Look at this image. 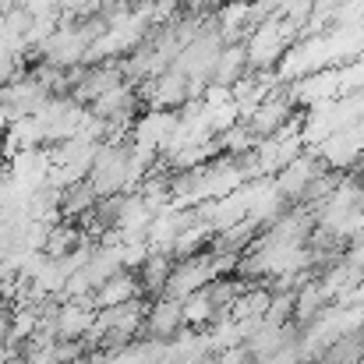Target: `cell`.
<instances>
[{
  "label": "cell",
  "mask_w": 364,
  "mask_h": 364,
  "mask_svg": "<svg viewBox=\"0 0 364 364\" xmlns=\"http://www.w3.org/2000/svg\"><path fill=\"white\" fill-rule=\"evenodd\" d=\"M297 39H301V32H297L290 21H283L279 14L255 21V25H251V32H247V39H244L251 71L276 68V64H279V57H283V53H287Z\"/></svg>",
  "instance_id": "cell-1"
},
{
  "label": "cell",
  "mask_w": 364,
  "mask_h": 364,
  "mask_svg": "<svg viewBox=\"0 0 364 364\" xmlns=\"http://www.w3.org/2000/svg\"><path fill=\"white\" fill-rule=\"evenodd\" d=\"M127 177H131V141L127 138H107L96 145L92 166H89V184L96 188V195H117L127 191Z\"/></svg>",
  "instance_id": "cell-2"
},
{
  "label": "cell",
  "mask_w": 364,
  "mask_h": 364,
  "mask_svg": "<svg viewBox=\"0 0 364 364\" xmlns=\"http://www.w3.org/2000/svg\"><path fill=\"white\" fill-rule=\"evenodd\" d=\"M85 110L96 114L100 121L110 124V138H127L131 124L138 121V114H141V96H138L134 85L121 82V85H114L110 92H103L100 100H92Z\"/></svg>",
  "instance_id": "cell-3"
},
{
  "label": "cell",
  "mask_w": 364,
  "mask_h": 364,
  "mask_svg": "<svg viewBox=\"0 0 364 364\" xmlns=\"http://www.w3.org/2000/svg\"><path fill=\"white\" fill-rule=\"evenodd\" d=\"M220 272H216V262H213V251L209 247H202V251H195V255H188V258H177L173 262V272H170V279H166V290L163 294H170V297H188V294H195V290H202L209 279H216Z\"/></svg>",
  "instance_id": "cell-4"
},
{
  "label": "cell",
  "mask_w": 364,
  "mask_h": 364,
  "mask_svg": "<svg viewBox=\"0 0 364 364\" xmlns=\"http://www.w3.org/2000/svg\"><path fill=\"white\" fill-rule=\"evenodd\" d=\"M181 304H184V297H170V294L149 297V311H145V318H141L138 340H163V343L173 340V336L184 329Z\"/></svg>",
  "instance_id": "cell-5"
},
{
  "label": "cell",
  "mask_w": 364,
  "mask_h": 364,
  "mask_svg": "<svg viewBox=\"0 0 364 364\" xmlns=\"http://www.w3.org/2000/svg\"><path fill=\"white\" fill-rule=\"evenodd\" d=\"M297 114H301V110H297L294 100L287 96V85H276V89H272V92H269V96L247 114V117H241V121L251 127L255 138H269L272 131H279L283 124L294 121Z\"/></svg>",
  "instance_id": "cell-6"
},
{
  "label": "cell",
  "mask_w": 364,
  "mask_h": 364,
  "mask_svg": "<svg viewBox=\"0 0 364 364\" xmlns=\"http://www.w3.org/2000/svg\"><path fill=\"white\" fill-rule=\"evenodd\" d=\"M287 96L294 100V107L311 110L318 103H329L340 96V71L336 68H322V71H308L294 82H287Z\"/></svg>",
  "instance_id": "cell-7"
},
{
  "label": "cell",
  "mask_w": 364,
  "mask_h": 364,
  "mask_svg": "<svg viewBox=\"0 0 364 364\" xmlns=\"http://www.w3.org/2000/svg\"><path fill=\"white\" fill-rule=\"evenodd\" d=\"M322 170H326L322 156H318V152L308 145V149H304L297 159H290V163H287V166H283V170L272 177V181H276V191H279L290 205H297L301 191H304V188H308V184H311L318 173H322Z\"/></svg>",
  "instance_id": "cell-8"
},
{
  "label": "cell",
  "mask_w": 364,
  "mask_h": 364,
  "mask_svg": "<svg viewBox=\"0 0 364 364\" xmlns=\"http://www.w3.org/2000/svg\"><path fill=\"white\" fill-rule=\"evenodd\" d=\"M124 82V71H121V60H103V64H85L82 68V78L75 82L71 89V100L89 107L92 100H100L103 92H110L114 85Z\"/></svg>",
  "instance_id": "cell-9"
},
{
  "label": "cell",
  "mask_w": 364,
  "mask_h": 364,
  "mask_svg": "<svg viewBox=\"0 0 364 364\" xmlns=\"http://www.w3.org/2000/svg\"><path fill=\"white\" fill-rule=\"evenodd\" d=\"M247 71H251V64H247V46H244V43H223V50L216 53V64H213L209 85H223V89H230L234 82H241Z\"/></svg>",
  "instance_id": "cell-10"
},
{
  "label": "cell",
  "mask_w": 364,
  "mask_h": 364,
  "mask_svg": "<svg viewBox=\"0 0 364 364\" xmlns=\"http://www.w3.org/2000/svg\"><path fill=\"white\" fill-rule=\"evenodd\" d=\"M329 304H333V297L326 294V287L318 283V276H308V279L297 287V297H294V326L315 322Z\"/></svg>",
  "instance_id": "cell-11"
},
{
  "label": "cell",
  "mask_w": 364,
  "mask_h": 364,
  "mask_svg": "<svg viewBox=\"0 0 364 364\" xmlns=\"http://www.w3.org/2000/svg\"><path fill=\"white\" fill-rule=\"evenodd\" d=\"M134 297H145L141 283H138V272L134 269H121L92 294V308H110V304H124V301H134Z\"/></svg>",
  "instance_id": "cell-12"
},
{
  "label": "cell",
  "mask_w": 364,
  "mask_h": 364,
  "mask_svg": "<svg viewBox=\"0 0 364 364\" xmlns=\"http://www.w3.org/2000/svg\"><path fill=\"white\" fill-rule=\"evenodd\" d=\"M173 262H177V258H173L170 251H149V258L134 269L145 297H159V294L166 290V279H170V272H173Z\"/></svg>",
  "instance_id": "cell-13"
},
{
  "label": "cell",
  "mask_w": 364,
  "mask_h": 364,
  "mask_svg": "<svg viewBox=\"0 0 364 364\" xmlns=\"http://www.w3.org/2000/svg\"><path fill=\"white\" fill-rule=\"evenodd\" d=\"M96 202H100L96 188H92L89 181H78V184H71V188H64V191H60V205H57V213H60V220L78 223L85 213H92V209H96Z\"/></svg>",
  "instance_id": "cell-14"
},
{
  "label": "cell",
  "mask_w": 364,
  "mask_h": 364,
  "mask_svg": "<svg viewBox=\"0 0 364 364\" xmlns=\"http://www.w3.org/2000/svg\"><path fill=\"white\" fill-rule=\"evenodd\" d=\"M364 354V329H354V333H340L315 364H358Z\"/></svg>",
  "instance_id": "cell-15"
},
{
  "label": "cell",
  "mask_w": 364,
  "mask_h": 364,
  "mask_svg": "<svg viewBox=\"0 0 364 364\" xmlns=\"http://www.w3.org/2000/svg\"><path fill=\"white\" fill-rule=\"evenodd\" d=\"M82 241H85V234H82V227H78V223L57 220V223L50 227V234H46L43 255H50V258H64V255H68L71 247H78Z\"/></svg>",
  "instance_id": "cell-16"
},
{
  "label": "cell",
  "mask_w": 364,
  "mask_h": 364,
  "mask_svg": "<svg viewBox=\"0 0 364 364\" xmlns=\"http://www.w3.org/2000/svg\"><path fill=\"white\" fill-rule=\"evenodd\" d=\"M269 301H272V290L269 287H262V283H251L247 290H244L241 297L230 304V318H262L265 315V308H269Z\"/></svg>",
  "instance_id": "cell-17"
},
{
  "label": "cell",
  "mask_w": 364,
  "mask_h": 364,
  "mask_svg": "<svg viewBox=\"0 0 364 364\" xmlns=\"http://www.w3.org/2000/svg\"><path fill=\"white\" fill-rule=\"evenodd\" d=\"M209 237H213V227H209L205 220H195V223H188V227L173 237V244H170V255H173V258H188V255L202 251V247L209 244Z\"/></svg>",
  "instance_id": "cell-18"
},
{
  "label": "cell",
  "mask_w": 364,
  "mask_h": 364,
  "mask_svg": "<svg viewBox=\"0 0 364 364\" xmlns=\"http://www.w3.org/2000/svg\"><path fill=\"white\" fill-rule=\"evenodd\" d=\"M255 134H251V127L244 121H234L230 127H223V131H216V145H220V152L223 156H244V152H251L255 149Z\"/></svg>",
  "instance_id": "cell-19"
},
{
  "label": "cell",
  "mask_w": 364,
  "mask_h": 364,
  "mask_svg": "<svg viewBox=\"0 0 364 364\" xmlns=\"http://www.w3.org/2000/svg\"><path fill=\"white\" fill-rule=\"evenodd\" d=\"M181 315H184V326H191V329H205V326H213V318H216V311H213L205 290L188 294L184 304H181Z\"/></svg>",
  "instance_id": "cell-20"
},
{
  "label": "cell",
  "mask_w": 364,
  "mask_h": 364,
  "mask_svg": "<svg viewBox=\"0 0 364 364\" xmlns=\"http://www.w3.org/2000/svg\"><path fill=\"white\" fill-rule=\"evenodd\" d=\"M294 297H297V290H276L272 301H269V308H265V315H262V322L265 326L294 322Z\"/></svg>",
  "instance_id": "cell-21"
},
{
  "label": "cell",
  "mask_w": 364,
  "mask_h": 364,
  "mask_svg": "<svg viewBox=\"0 0 364 364\" xmlns=\"http://www.w3.org/2000/svg\"><path fill=\"white\" fill-rule=\"evenodd\" d=\"M251 364H304V361H301V354H297V343H290V347H279L276 354H269V358L251 361Z\"/></svg>",
  "instance_id": "cell-22"
},
{
  "label": "cell",
  "mask_w": 364,
  "mask_h": 364,
  "mask_svg": "<svg viewBox=\"0 0 364 364\" xmlns=\"http://www.w3.org/2000/svg\"><path fill=\"white\" fill-rule=\"evenodd\" d=\"M227 0H181L184 11H198V14H216Z\"/></svg>",
  "instance_id": "cell-23"
},
{
  "label": "cell",
  "mask_w": 364,
  "mask_h": 364,
  "mask_svg": "<svg viewBox=\"0 0 364 364\" xmlns=\"http://www.w3.org/2000/svg\"><path fill=\"white\" fill-rule=\"evenodd\" d=\"M21 7H28L32 14H39V11H60V0H18Z\"/></svg>",
  "instance_id": "cell-24"
},
{
  "label": "cell",
  "mask_w": 364,
  "mask_h": 364,
  "mask_svg": "<svg viewBox=\"0 0 364 364\" xmlns=\"http://www.w3.org/2000/svg\"><path fill=\"white\" fill-rule=\"evenodd\" d=\"M7 326H11V308H7V304H0V343L7 340Z\"/></svg>",
  "instance_id": "cell-25"
},
{
  "label": "cell",
  "mask_w": 364,
  "mask_h": 364,
  "mask_svg": "<svg viewBox=\"0 0 364 364\" xmlns=\"http://www.w3.org/2000/svg\"><path fill=\"white\" fill-rule=\"evenodd\" d=\"M0 173H7V156H4V149H0Z\"/></svg>",
  "instance_id": "cell-26"
},
{
  "label": "cell",
  "mask_w": 364,
  "mask_h": 364,
  "mask_svg": "<svg viewBox=\"0 0 364 364\" xmlns=\"http://www.w3.org/2000/svg\"><path fill=\"white\" fill-rule=\"evenodd\" d=\"M68 364H92V361H89V354H82V358H75V361H68Z\"/></svg>",
  "instance_id": "cell-27"
},
{
  "label": "cell",
  "mask_w": 364,
  "mask_h": 364,
  "mask_svg": "<svg viewBox=\"0 0 364 364\" xmlns=\"http://www.w3.org/2000/svg\"><path fill=\"white\" fill-rule=\"evenodd\" d=\"M358 364H364V354H361V361H358Z\"/></svg>",
  "instance_id": "cell-28"
}]
</instances>
